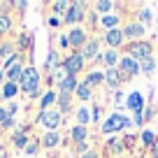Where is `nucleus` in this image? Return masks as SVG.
<instances>
[{
	"label": "nucleus",
	"instance_id": "1",
	"mask_svg": "<svg viewBox=\"0 0 158 158\" xmlns=\"http://www.w3.org/2000/svg\"><path fill=\"white\" fill-rule=\"evenodd\" d=\"M37 86H40V72L35 68H26L23 70V77H21V81H19V89L23 91L26 95H30V98H35L37 95Z\"/></svg>",
	"mask_w": 158,
	"mask_h": 158
},
{
	"label": "nucleus",
	"instance_id": "2",
	"mask_svg": "<svg viewBox=\"0 0 158 158\" xmlns=\"http://www.w3.org/2000/svg\"><path fill=\"white\" fill-rule=\"evenodd\" d=\"M37 123H40V126H44L49 133H54V130L60 126V112H56V109H47V112H40Z\"/></svg>",
	"mask_w": 158,
	"mask_h": 158
},
{
	"label": "nucleus",
	"instance_id": "3",
	"mask_svg": "<svg viewBox=\"0 0 158 158\" xmlns=\"http://www.w3.org/2000/svg\"><path fill=\"white\" fill-rule=\"evenodd\" d=\"M128 123H130V121L123 116V114H112V116L102 123V130H105V133H116V130L126 128Z\"/></svg>",
	"mask_w": 158,
	"mask_h": 158
},
{
	"label": "nucleus",
	"instance_id": "4",
	"mask_svg": "<svg viewBox=\"0 0 158 158\" xmlns=\"http://www.w3.org/2000/svg\"><path fill=\"white\" fill-rule=\"evenodd\" d=\"M81 68H84V56H81V54H72V56H70V58L63 63L65 74H72V77H74V74H77Z\"/></svg>",
	"mask_w": 158,
	"mask_h": 158
},
{
	"label": "nucleus",
	"instance_id": "5",
	"mask_svg": "<svg viewBox=\"0 0 158 158\" xmlns=\"http://www.w3.org/2000/svg\"><path fill=\"white\" fill-rule=\"evenodd\" d=\"M130 49V54L135 56V58H151V44L149 42H133V44L128 47Z\"/></svg>",
	"mask_w": 158,
	"mask_h": 158
},
{
	"label": "nucleus",
	"instance_id": "6",
	"mask_svg": "<svg viewBox=\"0 0 158 158\" xmlns=\"http://www.w3.org/2000/svg\"><path fill=\"white\" fill-rule=\"evenodd\" d=\"M118 68H121L123 74H128V77H135V74L139 72V63L135 58H130V56H123V58L118 60Z\"/></svg>",
	"mask_w": 158,
	"mask_h": 158
},
{
	"label": "nucleus",
	"instance_id": "7",
	"mask_svg": "<svg viewBox=\"0 0 158 158\" xmlns=\"http://www.w3.org/2000/svg\"><path fill=\"white\" fill-rule=\"evenodd\" d=\"M81 7H84L81 2H72V5L68 7V12H65V16H63V19L68 21V23H74V21H81V19H84V12H81Z\"/></svg>",
	"mask_w": 158,
	"mask_h": 158
},
{
	"label": "nucleus",
	"instance_id": "8",
	"mask_svg": "<svg viewBox=\"0 0 158 158\" xmlns=\"http://www.w3.org/2000/svg\"><path fill=\"white\" fill-rule=\"evenodd\" d=\"M126 105H128V109H133L135 114L142 112V105H144V95L139 93V91H133V93L128 95V100H126Z\"/></svg>",
	"mask_w": 158,
	"mask_h": 158
},
{
	"label": "nucleus",
	"instance_id": "9",
	"mask_svg": "<svg viewBox=\"0 0 158 158\" xmlns=\"http://www.w3.org/2000/svg\"><path fill=\"white\" fill-rule=\"evenodd\" d=\"M105 42H107L109 47H118L123 42V30H118V28L107 30V33H105Z\"/></svg>",
	"mask_w": 158,
	"mask_h": 158
},
{
	"label": "nucleus",
	"instance_id": "10",
	"mask_svg": "<svg viewBox=\"0 0 158 158\" xmlns=\"http://www.w3.org/2000/svg\"><path fill=\"white\" fill-rule=\"evenodd\" d=\"M60 93H72V91H77V77H72V74H65L63 79H60Z\"/></svg>",
	"mask_w": 158,
	"mask_h": 158
},
{
	"label": "nucleus",
	"instance_id": "11",
	"mask_svg": "<svg viewBox=\"0 0 158 158\" xmlns=\"http://www.w3.org/2000/svg\"><path fill=\"white\" fill-rule=\"evenodd\" d=\"M84 40H86V33L81 28H72V30H70V35H68V42L72 47H81V44H84Z\"/></svg>",
	"mask_w": 158,
	"mask_h": 158
},
{
	"label": "nucleus",
	"instance_id": "12",
	"mask_svg": "<svg viewBox=\"0 0 158 158\" xmlns=\"http://www.w3.org/2000/svg\"><path fill=\"white\" fill-rule=\"evenodd\" d=\"M139 35H144V26L142 23H130L123 28V37H139Z\"/></svg>",
	"mask_w": 158,
	"mask_h": 158
},
{
	"label": "nucleus",
	"instance_id": "13",
	"mask_svg": "<svg viewBox=\"0 0 158 158\" xmlns=\"http://www.w3.org/2000/svg\"><path fill=\"white\" fill-rule=\"evenodd\" d=\"M56 100H58V95H56L54 91H47V93L42 95V102H40V107H42V112H47V109H49L51 105L56 102Z\"/></svg>",
	"mask_w": 158,
	"mask_h": 158
},
{
	"label": "nucleus",
	"instance_id": "14",
	"mask_svg": "<svg viewBox=\"0 0 158 158\" xmlns=\"http://www.w3.org/2000/svg\"><path fill=\"white\" fill-rule=\"evenodd\" d=\"M16 93H19V84H12V81H7V84H5V89L0 91V98L10 100V98H14Z\"/></svg>",
	"mask_w": 158,
	"mask_h": 158
},
{
	"label": "nucleus",
	"instance_id": "15",
	"mask_svg": "<svg viewBox=\"0 0 158 158\" xmlns=\"http://www.w3.org/2000/svg\"><path fill=\"white\" fill-rule=\"evenodd\" d=\"M12 142H14V147H16V149H26V147H28V137H26L23 130H16L14 137H12Z\"/></svg>",
	"mask_w": 158,
	"mask_h": 158
},
{
	"label": "nucleus",
	"instance_id": "16",
	"mask_svg": "<svg viewBox=\"0 0 158 158\" xmlns=\"http://www.w3.org/2000/svg\"><path fill=\"white\" fill-rule=\"evenodd\" d=\"M95 54H98V40H91L89 44L84 47L81 56H84V58H95Z\"/></svg>",
	"mask_w": 158,
	"mask_h": 158
},
{
	"label": "nucleus",
	"instance_id": "17",
	"mask_svg": "<svg viewBox=\"0 0 158 158\" xmlns=\"http://www.w3.org/2000/svg\"><path fill=\"white\" fill-rule=\"evenodd\" d=\"M60 142V137H58V133H56V130H54V133H47L44 135V137H42V144H44V147H56V144H58Z\"/></svg>",
	"mask_w": 158,
	"mask_h": 158
},
{
	"label": "nucleus",
	"instance_id": "18",
	"mask_svg": "<svg viewBox=\"0 0 158 158\" xmlns=\"http://www.w3.org/2000/svg\"><path fill=\"white\" fill-rule=\"evenodd\" d=\"M58 112L60 114L70 112V93H60L58 95Z\"/></svg>",
	"mask_w": 158,
	"mask_h": 158
},
{
	"label": "nucleus",
	"instance_id": "19",
	"mask_svg": "<svg viewBox=\"0 0 158 158\" xmlns=\"http://www.w3.org/2000/svg\"><path fill=\"white\" fill-rule=\"evenodd\" d=\"M12 30V19L10 14H0V35H5Z\"/></svg>",
	"mask_w": 158,
	"mask_h": 158
},
{
	"label": "nucleus",
	"instance_id": "20",
	"mask_svg": "<svg viewBox=\"0 0 158 158\" xmlns=\"http://www.w3.org/2000/svg\"><path fill=\"white\" fill-rule=\"evenodd\" d=\"M72 139L79 142V144L86 139V128H84V126H74V128H72Z\"/></svg>",
	"mask_w": 158,
	"mask_h": 158
},
{
	"label": "nucleus",
	"instance_id": "21",
	"mask_svg": "<svg viewBox=\"0 0 158 158\" xmlns=\"http://www.w3.org/2000/svg\"><path fill=\"white\" fill-rule=\"evenodd\" d=\"M100 21H102V26H105V28L114 30V26L118 23V16H116V14H105V16H102Z\"/></svg>",
	"mask_w": 158,
	"mask_h": 158
},
{
	"label": "nucleus",
	"instance_id": "22",
	"mask_svg": "<svg viewBox=\"0 0 158 158\" xmlns=\"http://www.w3.org/2000/svg\"><path fill=\"white\" fill-rule=\"evenodd\" d=\"M77 118H79V126H84V128H86V126H89V121H91L89 107H81V109H79V112H77Z\"/></svg>",
	"mask_w": 158,
	"mask_h": 158
},
{
	"label": "nucleus",
	"instance_id": "23",
	"mask_svg": "<svg viewBox=\"0 0 158 158\" xmlns=\"http://www.w3.org/2000/svg\"><path fill=\"white\" fill-rule=\"evenodd\" d=\"M102 60H105V65H107V68H114V65H116V60H118V56H116V51H114V49H109L107 54L102 56Z\"/></svg>",
	"mask_w": 158,
	"mask_h": 158
},
{
	"label": "nucleus",
	"instance_id": "24",
	"mask_svg": "<svg viewBox=\"0 0 158 158\" xmlns=\"http://www.w3.org/2000/svg\"><path fill=\"white\" fill-rule=\"evenodd\" d=\"M107 81H109V86H118V70L116 68H107Z\"/></svg>",
	"mask_w": 158,
	"mask_h": 158
},
{
	"label": "nucleus",
	"instance_id": "25",
	"mask_svg": "<svg viewBox=\"0 0 158 158\" xmlns=\"http://www.w3.org/2000/svg\"><path fill=\"white\" fill-rule=\"evenodd\" d=\"M77 95H79L81 100H89V98H91V89H89V84H86V81L77 86Z\"/></svg>",
	"mask_w": 158,
	"mask_h": 158
},
{
	"label": "nucleus",
	"instance_id": "26",
	"mask_svg": "<svg viewBox=\"0 0 158 158\" xmlns=\"http://www.w3.org/2000/svg\"><path fill=\"white\" fill-rule=\"evenodd\" d=\"M102 74H100V72H91L89 74V77H86V84H89V89H91V86H95V84H100V81H102Z\"/></svg>",
	"mask_w": 158,
	"mask_h": 158
},
{
	"label": "nucleus",
	"instance_id": "27",
	"mask_svg": "<svg viewBox=\"0 0 158 158\" xmlns=\"http://www.w3.org/2000/svg\"><path fill=\"white\" fill-rule=\"evenodd\" d=\"M139 70H144L147 74L153 72V58H142L139 60Z\"/></svg>",
	"mask_w": 158,
	"mask_h": 158
},
{
	"label": "nucleus",
	"instance_id": "28",
	"mask_svg": "<svg viewBox=\"0 0 158 158\" xmlns=\"http://www.w3.org/2000/svg\"><path fill=\"white\" fill-rule=\"evenodd\" d=\"M51 7H54V12H56V14H63L65 16V12H68V2H63V0H58V2H54V5H51Z\"/></svg>",
	"mask_w": 158,
	"mask_h": 158
},
{
	"label": "nucleus",
	"instance_id": "29",
	"mask_svg": "<svg viewBox=\"0 0 158 158\" xmlns=\"http://www.w3.org/2000/svg\"><path fill=\"white\" fill-rule=\"evenodd\" d=\"M142 142H144V147H153V144H156V137H153V133L144 130V133H142Z\"/></svg>",
	"mask_w": 158,
	"mask_h": 158
},
{
	"label": "nucleus",
	"instance_id": "30",
	"mask_svg": "<svg viewBox=\"0 0 158 158\" xmlns=\"http://www.w3.org/2000/svg\"><path fill=\"white\" fill-rule=\"evenodd\" d=\"M95 7H98L100 12H105V14H107V12L114 7V2H112V0H100V2H95Z\"/></svg>",
	"mask_w": 158,
	"mask_h": 158
},
{
	"label": "nucleus",
	"instance_id": "31",
	"mask_svg": "<svg viewBox=\"0 0 158 158\" xmlns=\"http://www.w3.org/2000/svg\"><path fill=\"white\" fill-rule=\"evenodd\" d=\"M56 65H58V56H56V51H51L49 56H47V68H56Z\"/></svg>",
	"mask_w": 158,
	"mask_h": 158
},
{
	"label": "nucleus",
	"instance_id": "32",
	"mask_svg": "<svg viewBox=\"0 0 158 158\" xmlns=\"http://www.w3.org/2000/svg\"><path fill=\"white\" fill-rule=\"evenodd\" d=\"M139 21H142V26L144 23H151V12H149V10H142V12H139Z\"/></svg>",
	"mask_w": 158,
	"mask_h": 158
},
{
	"label": "nucleus",
	"instance_id": "33",
	"mask_svg": "<svg viewBox=\"0 0 158 158\" xmlns=\"http://www.w3.org/2000/svg\"><path fill=\"white\" fill-rule=\"evenodd\" d=\"M0 56H2V58H5V56L12 58V44H2L0 47Z\"/></svg>",
	"mask_w": 158,
	"mask_h": 158
},
{
	"label": "nucleus",
	"instance_id": "34",
	"mask_svg": "<svg viewBox=\"0 0 158 158\" xmlns=\"http://www.w3.org/2000/svg\"><path fill=\"white\" fill-rule=\"evenodd\" d=\"M109 147H112V151H121V139H109Z\"/></svg>",
	"mask_w": 158,
	"mask_h": 158
},
{
	"label": "nucleus",
	"instance_id": "35",
	"mask_svg": "<svg viewBox=\"0 0 158 158\" xmlns=\"http://www.w3.org/2000/svg\"><path fill=\"white\" fill-rule=\"evenodd\" d=\"M7 118H10V114H7V109H5V107H0V128H2V123H5Z\"/></svg>",
	"mask_w": 158,
	"mask_h": 158
},
{
	"label": "nucleus",
	"instance_id": "36",
	"mask_svg": "<svg viewBox=\"0 0 158 158\" xmlns=\"http://www.w3.org/2000/svg\"><path fill=\"white\" fill-rule=\"evenodd\" d=\"M5 109H7V114H10V116H12V118H14V114H16V109H19V107H16V105H14V102H12V105H7V107H5Z\"/></svg>",
	"mask_w": 158,
	"mask_h": 158
},
{
	"label": "nucleus",
	"instance_id": "37",
	"mask_svg": "<svg viewBox=\"0 0 158 158\" xmlns=\"http://www.w3.org/2000/svg\"><path fill=\"white\" fill-rule=\"evenodd\" d=\"M23 151H26V153H35V151H37V144H28Z\"/></svg>",
	"mask_w": 158,
	"mask_h": 158
},
{
	"label": "nucleus",
	"instance_id": "38",
	"mask_svg": "<svg viewBox=\"0 0 158 158\" xmlns=\"http://www.w3.org/2000/svg\"><path fill=\"white\" fill-rule=\"evenodd\" d=\"M12 126H14V118L10 116V118H7V121H5V123H2V128H12Z\"/></svg>",
	"mask_w": 158,
	"mask_h": 158
},
{
	"label": "nucleus",
	"instance_id": "39",
	"mask_svg": "<svg viewBox=\"0 0 158 158\" xmlns=\"http://www.w3.org/2000/svg\"><path fill=\"white\" fill-rule=\"evenodd\" d=\"M60 23V19H56V16H51V19H49V26H58Z\"/></svg>",
	"mask_w": 158,
	"mask_h": 158
},
{
	"label": "nucleus",
	"instance_id": "40",
	"mask_svg": "<svg viewBox=\"0 0 158 158\" xmlns=\"http://www.w3.org/2000/svg\"><path fill=\"white\" fill-rule=\"evenodd\" d=\"M14 7H19V10H26V7H28V2H14Z\"/></svg>",
	"mask_w": 158,
	"mask_h": 158
},
{
	"label": "nucleus",
	"instance_id": "41",
	"mask_svg": "<svg viewBox=\"0 0 158 158\" xmlns=\"http://www.w3.org/2000/svg\"><path fill=\"white\" fill-rule=\"evenodd\" d=\"M153 156H156V158H158V142H156V144H153Z\"/></svg>",
	"mask_w": 158,
	"mask_h": 158
},
{
	"label": "nucleus",
	"instance_id": "42",
	"mask_svg": "<svg viewBox=\"0 0 158 158\" xmlns=\"http://www.w3.org/2000/svg\"><path fill=\"white\" fill-rule=\"evenodd\" d=\"M81 158H95V153H84Z\"/></svg>",
	"mask_w": 158,
	"mask_h": 158
},
{
	"label": "nucleus",
	"instance_id": "43",
	"mask_svg": "<svg viewBox=\"0 0 158 158\" xmlns=\"http://www.w3.org/2000/svg\"><path fill=\"white\" fill-rule=\"evenodd\" d=\"M0 158H7V153H0Z\"/></svg>",
	"mask_w": 158,
	"mask_h": 158
}]
</instances>
